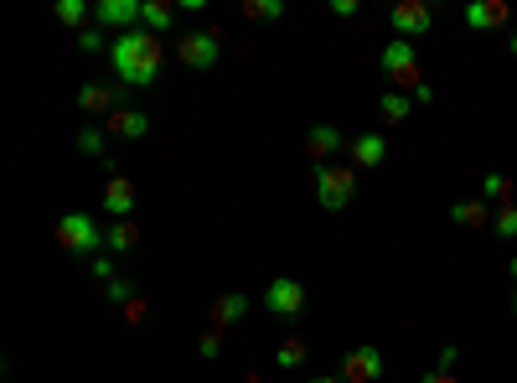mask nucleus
I'll list each match as a JSON object with an SVG mask.
<instances>
[{
    "label": "nucleus",
    "instance_id": "20e7f679",
    "mask_svg": "<svg viewBox=\"0 0 517 383\" xmlns=\"http://www.w3.org/2000/svg\"><path fill=\"white\" fill-rule=\"evenodd\" d=\"M378 68L388 73V83H399V94H414V88H424V73H419V47L414 42H388Z\"/></svg>",
    "mask_w": 517,
    "mask_h": 383
},
{
    "label": "nucleus",
    "instance_id": "aec40b11",
    "mask_svg": "<svg viewBox=\"0 0 517 383\" xmlns=\"http://www.w3.org/2000/svg\"><path fill=\"white\" fill-rule=\"evenodd\" d=\"M140 26H145V32H156V37H166L171 26H176V6H166V0H145Z\"/></svg>",
    "mask_w": 517,
    "mask_h": 383
},
{
    "label": "nucleus",
    "instance_id": "393cba45",
    "mask_svg": "<svg viewBox=\"0 0 517 383\" xmlns=\"http://www.w3.org/2000/svg\"><path fill=\"white\" fill-rule=\"evenodd\" d=\"M492 233L502 244H512L517 239V202H507V208H497V218H492Z\"/></svg>",
    "mask_w": 517,
    "mask_h": 383
},
{
    "label": "nucleus",
    "instance_id": "2f4dec72",
    "mask_svg": "<svg viewBox=\"0 0 517 383\" xmlns=\"http://www.w3.org/2000/svg\"><path fill=\"white\" fill-rule=\"evenodd\" d=\"M419 383H461V378H455V373H440V368H435V373H424Z\"/></svg>",
    "mask_w": 517,
    "mask_h": 383
},
{
    "label": "nucleus",
    "instance_id": "9b49d317",
    "mask_svg": "<svg viewBox=\"0 0 517 383\" xmlns=\"http://www.w3.org/2000/svg\"><path fill=\"white\" fill-rule=\"evenodd\" d=\"M347 156H352V166H362V171H373V166H383V161H388V135L368 130V135H357V140H347Z\"/></svg>",
    "mask_w": 517,
    "mask_h": 383
},
{
    "label": "nucleus",
    "instance_id": "4be33fe9",
    "mask_svg": "<svg viewBox=\"0 0 517 383\" xmlns=\"http://www.w3.org/2000/svg\"><path fill=\"white\" fill-rule=\"evenodd\" d=\"M52 16L63 21V26H73V32H83V26H88V6H83V0H57Z\"/></svg>",
    "mask_w": 517,
    "mask_h": 383
},
{
    "label": "nucleus",
    "instance_id": "f8f14e48",
    "mask_svg": "<svg viewBox=\"0 0 517 383\" xmlns=\"http://www.w3.org/2000/svg\"><path fill=\"white\" fill-rule=\"evenodd\" d=\"M104 213H109V223L135 213V182H130V176H109V182H104Z\"/></svg>",
    "mask_w": 517,
    "mask_h": 383
},
{
    "label": "nucleus",
    "instance_id": "9d476101",
    "mask_svg": "<svg viewBox=\"0 0 517 383\" xmlns=\"http://www.w3.org/2000/svg\"><path fill=\"white\" fill-rule=\"evenodd\" d=\"M461 21L471 26V32H502V26L512 21V11H507V0H466Z\"/></svg>",
    "mask_w": 517,
    "mask_h": 383
},
{
    "label": "nucleus",
    "instance_id": "39448f33",
    "mask_svg": "<svg viewBox=\"0 0 517 383\" xmlns=\"http://www.w3.org/2000/svg\"><path fill=\"white\" fill-rule=\"evenodd\" d=\"M388 26L399 32V42H419L435 32V11L424 6V0H399V6L388 11Z\"/></svg>",
    "mask_w": 517,
    "mask_h": 383
},
{
    "label": "nucleus",
    "instance_id": "c756f323",
    "mask_svg": "<svg viewBox=\"0 0 517 383\" xmlns=\"http://www.w3.org/2000/svg\"><path fill=\"white\" fill-rule=\"evenodd\" d=\"M88 270H94V280H114V254H99V259H88Z\"/></svg>",
    "mask_w": 517,
    "mask_h": 383
},
{
    "label": "nucleus",
    "instance_id": "dca6fc26",
    "mask_svg": "<svg viewBox=\"0 0 517 383\" xmlns=\"http://www.w3.org/2000/svg\"><path fill=\"white\" fill-rule=\"evenodd\" d=\"M486 218H497V208H486L481 197H461V202L450 208V223H455V228H486Z\"/></svg>",
    "mask_w": 517,
    "mask_h": 383
},
{
    "label": "nucleus",
    "instance_id": "a878e982",
    "mask_svg": "<svg viewBox=\"0 0 517 383\" xmlns=\"http://www.w3.org/2000/svg\"><path fill=\"white\" fill-rule=\"evenodd\" d=\"M104 301H109V306H130V301H135V285H130L125 275H114V280L104 285Z\"/></svg>",
    "mask_w": 517,
    "mask_h": 383
},
{
    "label": "nucleus",
    "instance_id": "7c9ffc66",
    "mask_svg": "<svg viewBox=\"0 0 517 383\" xmlns=\"http://www.w3.org/2000/svg\"><path fill=\"white\" fill-rule=\"evenodd\" d=\"M455 363H461V347H450V342H445V347H440V363H435V368H440V373H450Z\"/></svg>",
    "mask_w": 517,
    "mask_h": 383
},
{
    "label": "nucleus",
    "instance_id": "f257e3e1",
    "mask_svg": "<svg viewBox=\"0 0 517 383\" xmlns=\"http://www.w3.org/2000/svg\"><path fill=\"white\" fill-rule=\"evenodd\" d=\"M109 63H114V78L119 88H150L161 78V63H166V47L156 32H145V26H135V32H119L114 47H109Z\"/></svg>",
    "mask_w": 517,
    "mask_h": 383
},
{
    "label": "nucleus",
    "instance_id": "1a4fd4ad",
    "mask_svg": "<svg viewBox=\"0 0 517 383\" xmlns=\"http://www.w3.org/2000/svg\"><path fill=\"white\" fill-rule=\"evenodd\" d=\"M378 378H383V352L373 342L352 347L342 358V383H378Z\"/></svg>",
    "mask_w": 517,
    "mask_h": 383
},
{
    "label": "nucleus",
    "instance_id": "473e14b6",
    "mask_svg": "<svg viewBox=\"0 0 517 383\" xmlns=\"http://www.w3.org/2000/svg\"><path fill=\"white\" fill-rule=\"evenodd\" d=\"M507 275H512V285H517V254H512V264H507Z\"/></svg>",
    "mask_w": 517,
    "mask_h": 383
},
{
    "label": "nucleus",
    "instance_id": "6ab92c4d",
    "mask_svg": "<svg viewBox=\"0 0 517 383\" xmlns=\"http://www.w3.org/2000/svg\"><path fill=\"white\" fill-rule=\"evenodd\" d=\"M135 244H140V228H135L130 218H119V223L104 228V249H109V254H135Z\"/></svg>",
    "mask_w": 517,
    "mask_h": 383
},
{
    "label": "nucleus",
    "instance_id": "f03ea898",
    "mask_svg": "<svg viewBox=\"0 0 517 383\" xmlns=\"http://www.w3.org/2000/svg\"><path fill=\"white\" fill-rule=\"evenodd\" d=\"M57 244H63L73 259H99L104 228L88 218V213H68V218H57Z\"/></svg>",
    "mask_w": 517,
    "mask_h": 383
},
{
    "label": "nucleus",
    "instance_id": "b1692460",
    "mask_svg": "<svg viewBox=\"0 0 517 383\" xmlns=\"http://www.w3.org/2000/svg\"><path fill=\"white\" fill-rule=\"evenodd\" d=\"M275 363H280V373H295L300 363H306V342H300V337H285L280 352H275Z\"/></svg>",
    "mask_w": 517,
    "mask_h": 383
},
{
    "label": "nucleus",
    "instance_id": "f704fd0d",
    "mask_svg": "<svg viewBox=\"0 0 517 383\" xmlns=\"http://www.w3.org/2000/svg\"><path fill=\"white\" fill-rule=\"evenodd\" d=\"M311 383H342V378H311Z\"/></svg>",
    "mask_w": 517,
    "mask_h": 383
},
{
    "label": "nucleus",
    "instance_id": "423d86ee",
    "mask_svg": "<svg viewBox=\"0 0 517 383\" xmlns=\"http://www.w3.org/2000/svg\"><path fill=\"white\" fill-rule=\"evenodd\" d=\"M176 57H181L187 68L207 73V68L223 57V37H218V32H181V37H176Z\"/></svg>",
    "mask_w": 517,
    "mask_h": 383
},
{
    "label": "nucleus",
    "instance_id": "bb28decb",
    "mask_svg": "<svg viewBox=\"0 0 517 383\" xmlns=\"http://www.w3.org/2000/svg\"><path fill=\"white\" fill-rule=\"evenodd\" d=\"M104 140H109V130H104V125H94V130H83V135H78V151H83V156H104Z\"/></svg>",
    "mask_w": 517,
    "mask_h": 383
},
{
    "label": "nucleus",
    "instance_id": "a211bd4d",
    "mask_svg": "<svg viewBox=\"0 0 517 383\" xmlns=\"http://www.w3.org/2000/svg\"><path fill=\"white\" fill-rule=\"evenodd\" d=\"M243 311H249V296H238V290H228V296H218V301H212V327H218V332H228L233 321H243Z\"/></svg>",
    "mask_w": 517,
    "mask_h": 383
},
{
    "label": "nucleus",
    "instance_id": "7ed1b4c3",
    "mask_svg": "<svg viewBox=\"0 0 517 383\" xmlns=\"http://www.w3.org/2000/svg\"><path fill=\"white\" fill-rule=\"evenodd\" d=\"M357 192V166H316V202L326 213H347Z\"/></svg>",
    "mask_w": 517,
    "mask_h": 383
},
{
    "label": "nucleus",
    "instance_id": "c85d7f7f",
    "mask_svg": "<svg viewBox=\"0 0 517 383\" xmlns=\"http://www.w3.org/2000/svg\"><path fill=\"white\" fill-rule=\"evenodd\" d=\"M197 352H202V358L212 363V358H218V352H223V332H218V327H207V332H202V347H197Z\"/></svg>",
    "mask_w": 517,
    "mask_h": 383
},
{
    "label": "nucleus",
    "instance_id": "5701e85b",
    "mask_svg": "<svg viewBox=\"0 0 517 383\" xmlns=\"http://www.w3.org/2000/svg\"><path fill=\"white\" fill-rule=\"evenodd\" d=\"M238 11L249 16V21H280L285 16V0H243Z\"/></svg>",
    "mask_w": 517,
    "mask_h": 383
},
{
    "label": "nucleus",
    "instance_id": "0eeeda50",
    "mask_svg": "<svg viewBox=\"0 0 517 383\" xmlns=\"http://www.w3.org/2000/svg\"><path fill=\"white\" fill-rule=\"evenodd\" d=\"M264 306L275 311V316H285V321H295V316H306L311 296H306V285H300V280L280 275V280H269V290H264Z\"/></svg>",
    "mask_w": 517,
    "mask_h": 383
},
{
    "label": "nucleus",
    "instance_id": "c9c22d12",
    "mask_svg": "<svg viewBox=\"0 0 517 383\" xmlns=\"http://www.w3.org/2000/svg\"><path fill=\"white\" fill-rule=\"evenodd\" d=\"M512 316H517V290H512Z\"/></svg>",
    "mask_w": 517,
    "mask_h": 383
},
{
    "label": "nucleus",
    "instance_id": "ddd939ff",
    "mask_svg": "<svg viewBox=\"0 0 517 383\" xmlns=\"http://www.w3.org/2000/svg\"><path fill=\"white\" fill-rule=\"evenodd\" d=\"M119 94H125L119 83H83V88H78V109H83V114H114V109H119Z\"/></svg>",
    "mask_w": 517,
    "mask_h": 383
},
{
    "label": "nucleus",
    "instance_id": "6e6552de",
    "mask_svg": "<svg viewBox=\"0 0 517 383\" xmlns=\"http://www.w3.org/2000/svg\"><path fill=\"white\" fill-rule=\"evenodd\" d=\"M140 11H145V0H99L94 6V26H104V32H135L140 26Z\"/></svg>",
    "mask_w": 517,
    "mask_h": 383
},
{
    "label": "nucleus",
    "instance_id": "72a5a7b5",
    "mask_svg": "<svg viewBox=\"0 0 517 383\" xmlns=\"http://www.w3.org/2000/svg\"><path fill=\"white\" fill-rule=\"evenodd\" d=\"M507 52H512V57H517V32H512V42H507Z\"/></svg>",
    "mask_w": 517,
    "mask_h": 383
},
{
    "label": "nucleus",
    "instance_id": "f3484780",
    "mask_svg": "<svg viewBox=\"0 0 517 383\" xmlns=\"http://www.w3.org/2000/svg\"><path fill=\"white\" fill-rule=\"evenodd\" d=\"M409 114H414V94L388 88V94L378 99V120H383V125H409Z\"/></svg>",
    "mask_w": 517,
    "mask_h": 383
},
{
    "label": "nucleus",
    "instance_id": "2eb2a0df",
    "mask_svg": "<svg viewBox=\"0 0 517 383\" xmlns=\"http://www.w3.org/2000/svg\"><path fill=\"white\" fill-rule=\"evenodd\" d=\"M104 130L119 135V140H145L150 135V114L145 109H114L109 120H104Z\"/></svg>",
    "mask_w": 517,
    "mask_h": 383
},
{
    "label": "nucleus",
    "instance_id": "412c9836",
    "mask_svg": "<svg viewBox=\"0 0 517 383\" xmlns=\"http://www.w3.org/2000/svg\"><path fill=\"white\" fill-rule=\"evenodd\" d=\"M481 202H492V208H507V202H512V176H507V171H486Z\"/></svg>",
    "mask_w": 517,
    "mask_h": 383
},
{
    "label": "nucleus",
    "instance_id": "4468645a",
    "mask_svg": "<svg viewBox=\"0 0 517 383\" xmlns=\"http://www.w3.org/2000/svg\"><path fill=\"white\" fill-rule=\"evenodd\" d=\"M342 130L337 125H311V135H306V156L316 161V166H331V156H337L342 151Z\"/></svg>",
    "mask_w": 517,
    "mask_h": 383
},
{
    "label": "nucleus",
    "instance_id": "cd10ccee",
    "mask_svg": "<svg viewBox=\"0 0 517 383\" xmlns=\"http://www.w3.org/2000/svg\"><path fill=\"white\" fill-rule=\"evenodd\" d=\"M104 42H109V37H104V26H83V32H78V47H83V52H99Z\"/></svg>",
    "mask_w": 517,
    "mask_h": 383
}]
</instances>
